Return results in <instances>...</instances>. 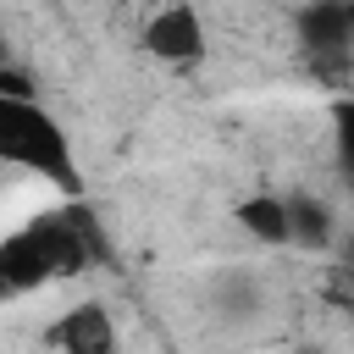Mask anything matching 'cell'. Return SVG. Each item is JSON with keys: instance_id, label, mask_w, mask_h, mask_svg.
<instances>
[{"instance_id": "obj_1", "label": "cell", "mask_w": 354, "mask_h": 354, "mask_svg": "<svg viewBox=\"0 0 354 354\" xmlns=\"http://www.w3.org/2000/svg\"><path fill=\"white\" fill-rule=\"evenodd\" d=\"M0 166H22L44 183H55L61 194H77V155H72V133L39 105V100H11L0 94Z\"/></svg>"}, {"instance_id": "obj_2", "label": "cell", "mask_w": 354, "mask_h": 354, "mask_svg": "<svg viewBox=\"0 0 354 354\" xmlns=\"http://www.w3.org/2000/svg\"><path fill=\"white\" fill-rule=\"evenodd\" d=\"M138 44H144V55H155L160 66H199L205 50H210L205 17H199L188 0H171V6L149 11L144 28H138Z\"/></svg>"}, {"instance_id": "obj_3", "label": "cell", "mask_w": 354, "mask_h": 354, "mask_svg": "<svg viewBox=\"0 0 354 354\" xmlns=\"http://www.w3.org/2000/svg\"><path fill=\"white\" fill-rule=\"evenodd\" d=\"M55 354H116V321L105 304H72L55 326H50Z\"/></svg>"}, {"instance_id": "obj_4", "label": "cell", "mask_w": 354, "mask_h": 354, "mask_svg": "<svg viewBox=\"0 0 354 354\" xmlns=\"http://www.w3.org/2000/svg\"><path fill=\"white\" fill-rule=\"evenodd\" d=\"M232 221L254 238V243H288L293 238V221H288V199L282 194H249L232 205Z\"/></svg>"}, {"instance_id": "obj_5", "label": "cell", "mask_w": 354, "mask_h": 354, "mask_svg": "<svg viewBox=\"0 0 354 354\" xmlns=\"http://www.w3.org/2000/svg\"><path fill=\"white\" fill-rule=\"evenodd\" d=\"M0 94H11V100H39V83H33L28 72H17V66H0Z\"/></svg>"}]
</instances>
